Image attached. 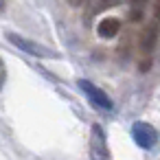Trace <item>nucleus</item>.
I'll use <instances>...</instances> for the list:
<instances>
[{
  "label": "nucleus",
  "instance_id": "nucleus-3",
  "mask_svg": "<svg viewBox=\"0 0 160 160\" xmlns=\"http://www.w3.org/2000/svg\"><path fill=\"white\" fill-rule=\"evenodd\" d=\"M7 40L13 44V46H18L20 51H24L27 55H31V57H53V53L48 51V48H44V46H40L38 42H33V40H27V38H22V35H18V33H7Z\"/></svg>",
  "mask_w": 160,
  "mask_h": 160
},
{
  "label": "nucleus",
  "instance_id": "nucleus-7",
  "mask_svg": "<svg viewBox=\"0 0 160 160\" xmlns=\"http://www.w3.org/2000/svg\"><path fill=\"white\" fill-rule=\"evenodd\" d=\"M116 5H121V0H88V18L97 16V13L105 11V9H112Z\"/></svg>",
  "mask_w": 160,
  "mask_h": 160
},
{
  "label": "nucleus",
  "instance_id": "nucleus-2",
  "mask_svg": "<svg viewBox=\"0 0 160 160\" xmlns=\"http://www.w3.org/2000/svg\"><path fill=\"white\" fill-rule=\"evenodd\" d=\"M132 138L138 147L142 149H151L156 142H158V132L149 125V123H142V121H136L132 125Z\"/></svg>",
  "mask_w": 160,
  "mask_h": 160
},
{
  "label": "nucleus",
  "instance_id": "nucleus-4",
  "mask_svg": "<svg viewBox=\"0 0 160 160\" xmlns=\"http://www.w3.org/2000/svg\"><path fill=\"white\" fill-rule=\"evenodd\" d=\"M90 153L94 158H110L108 145H105V134L101 129V125H92V134H90Z\"/></svg>",
  "mask_w": 160,
  "mask_h": 160
},
{
  "label": "nucleus",
  "instance_id": "nucleus-1",
  "mask_svg": "<svg viewBox=\"0 0 160 160\" xmlns=\"http://www.w3.org/2000/svg\"><path fill=\"white\" fill-rule=\"evenodd\" d=\"M77 86H79V90L90 99V103H92L94 108H99V110H103V112H112V110H114L112 99H110L101 88H97L92 81H88V79H79Z\"/></svg>",
  "mask_w": 160,
  "mask_h": 160
},
{
  "label": "nucleus",
  "instance_id": "nucleus-9",
  "mask_svg": "<svg viewBox=\"0 0 160 160\" xmlns=\"http://www.w3.org/2000/svg\"><path fill=\"white\" fill-rule=\"evenodd\" d=\"M129 2H132V7H145V2H147V0H129Z\"/></svg>",
  "mask_w": 160,
  "mask_h": 160
},
{
  "label": "nucleus",
  "instance_id": "nucleus-12",
  "mask_svg": "<svg viewBox=\"0 0 160 160\" xmlns=\"http://www.w3.org/2000/svg\"><path fill=\"white\" fill-rule=\"evenodd\" d=\"M5 7H7V0H0V11H5Z\"/></svg>",
  "mask_w": 160,
  "mask_h": 160
},
{
  "label": "nucleus",
  "instance_id": "nucleus-5",
  "mask_svg": "<svg viewBox=\"0 0 160 160\" xmlns=\"http://www.w3.org/2000/svg\"><path fill=\"white\" fill-rule=\"evenodd\" d=\"M118 31H121V20H118V18H103V20L97 24V33H99V38H103V40L116 38Z\"/></svg>",
  "mask_w": 160,
  "mask_h": 160
},
{
  "label": "nucleus",
  "instance_id": "nucleus-10",
  "mask_svg": "<svg viewBox=\"0 0 160 160\" xmlns=\"http://www.w3.org/2000/svg\"><path fill=\"white\" fill-rule=\"evenodd\" d=\"M153 16H156V20H160V0H156V9H153Z\"/></svg>",
  "mask_w": 160,
  "mask_h": 160
},
{
  "label": "nucleus",
  "instance_id": "nucleus-11",
  "mask_svg": "<svg viewBox=\"0 0 160 160\" xmlns=\"http://www.w3.org/2000/svg\"><path fill=\"white\" fill-rule=\"evenodd\" d=\"M83 2H88V0H68V5H72V7H81Z\"/></svg>",
  "mask_w": 160,
  "mask_h": 160
},
{
  "label": "nucleus",
  "instance_id": "nucleus-6",
  "mask_svg": "<svg viewBox=\"0 0 160 160\" xmlns=\"http://www.w3.org/2000/svg\"><path fill=\"white\" fill-rule=\"evenodd\" d=\"M156 40H158V24L151 22L140 33V48H142V53H151L153 46H156Z\"/></svg>",
  "mask_w": 160,
  "mask_h": 160
},
{
  "label": "nucleus",
  "instance_id": "nucleus-8",
  "mask_svg": "<svg viewBox=\"0 0 160 160\" xmlns=\"http://www.w3.org/2000/svg\"><path fill=\"white\" fill-rule=\"evenodd\" d=\"M5 81H7V66H5V62H2V57H0V90H2V86H5Z\"/></svg>",
  "mask_w": 160,
  "mask_h": 160
}]
</instances>
